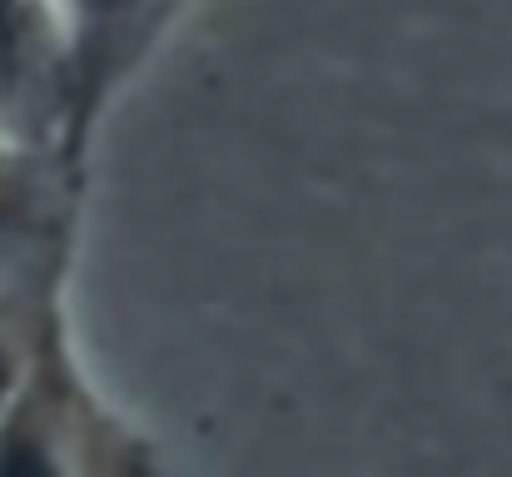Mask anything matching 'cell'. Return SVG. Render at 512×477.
Listing matches in <instances>:
<instances>
[{"label":"cell","mask_w":512,"mask_h":477,"mask_svg":"<svg viewBox=\"0 0 512 477\" xmlns=\"http://www.w3.org/2000/svg\"><path fill=\"white\" fill-rule=\"evenodd\" d=\"M204 0H60L75 75V155L90 159L100 130L155 70Z\"/></svg>","instance_id":"cell-1"},{"label":"cell","mask_w":512,"mask_h":477,"mask_svg":"<svg viewBox=\"0 0 512 477\" xmlns=\"http://www.w3.org/2000/svg\"><path fill=\"white\" fill-rule=\"evenodd\" d=\"M90 164L0 135V289L55 299L85 234Z\"/></svg>","instance_id":"cell-2"},{"label":"cell","mask_w":512,"mask_h":477,"mask_svg":"<svg viewBox=\"0 0 512 477\" xmlns=\"http://www.w3.org/2000/svg\"><path fill=\"white\" fill-rule=\"evenodd\" d=\"M0 135L80 159L60 0H0Z\"/></svg>","instance_id":"cell-3"},{"label":"cell","mask_w":512,"mask_h":477,"mask_svg":"<svg viewBox=\"0 0 512 477\" xmlns=\"http://www.w3.org/2000/svg\"><path fill=\"white\" fill-rule=\"evenodd\" d=\"M0 477H70V473L55 458V443L35 423L10 418V423H0Z\"/></svg>","instance_id":"cell-4"},{"label":"cell","mask_w":512,"mask_h":477,"mask_svg":"<svg viewBox=\"0 0 512 477\" xmlns=\"http://www.w3.org/2000/svg\"><path fill=\"white\" fill-rule=\"evenodd\" d=\"M35 304H50L40 294H20V289H0V403L15 388V348H10V323L25 318Z\"/></svg>","instance_id":"cell-5"}]
</instances>
